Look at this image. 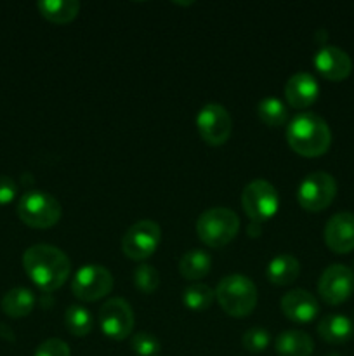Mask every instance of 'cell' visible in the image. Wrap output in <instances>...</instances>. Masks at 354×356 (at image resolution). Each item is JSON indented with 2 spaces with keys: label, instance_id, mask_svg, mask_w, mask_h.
I'll use <instances>...</instances> for the list:
<instances>
[{
  "label": "cell",
  "instance_id": "1",
  "mask_svg": "<svg viewBox=\"0 0 354 356\" xmlns=\"http://www.w3.org/2000/svg\"><path fill=\"white\" fill-rule=\"evenodd\" d=\"M23 268L30 280L44 292H54L66 282L71 270L69 257L49 243H37L23 254Z\"/></svg>",
  "mask_w": 354,
  "mask_h": 356
},
{
  "label": "cell",
  "instance_id": "2",
  "mask_svg": "<svg viewBox=\"0 0 354 356\" xmlns=\"http://www.w3.org/2000/svg\"><path fill=\"white\" fill-rule=\"evenodd\" d=\"M287 143L297 155L305 159H316L328 152L332 145V131L319 115H295L287 127Z\"/></svg>",
  "mask_w": 354,
  "mask_h": 356
},
{
  "label": "cell",
  "instance_id": "3",
  "mask_svg": "<svg viewBox=\"0 0 354 356\" xmlns=\"http://www.w3.org/2000/svg\"><path fill=\"white\" fill-rule=\"evenodd\" d=\"M215 299L229 316L243 318L255 309L259 294H257L255 284L248 277L235 273L228 275L219 282L215 289Z\"/></svg>",
  "mask_w": 354,
  "mask_h": 356
},
{
  "label": "cell",
  "instance_id": "4",
  "mask_svg": "<svg viewBox=\"0 0 354 356\" xmlns=\"http://www.w3.org/2000/svg\"><path fill=\"white\" fill-rule=\"evenodd\" d=\"M239 232V218L228 207H212L196 221V233L205 245L222 249L235 240Z\"/></svg>",
  "mask_w": 354,
  "mask_h": 356
},
{
  "label": "cell",
  "instance_id": "5",
  "mask_svg": "<svg viewBox=\"0 0 354 356\" xmlns=\"http://www.w3.org/2000/svg\"><path fill=\"white\" fill-rule=\"evenodd\" d=\"M61 214V204L45 191H28L17 204V216L21 221L35 229L52 228L59 222Z\"/></svg>",
  "mask_w": 354,
  "mask_h": 356
},
{
  "label": "cell",
  "instance_id": "6",
  "mask_svg": "<svg viewBox=\"0 0 354 356\" xmlns=\"http://www.w3.org/2000/svg\"><path fill=\"white\" fill-rule=\"evenodd\" d=\"M242 207L252 222H264L273 218L280 207L278 191L269 181L253 179L243 188Z\"/></svg>",
  "mask_w": 354,
  "mask_h": 356
},
{
  "label": "cell",
  "instance_id": "7",
  "mask_svg": "<svg viewBox=\"0 0 354 356\" xmlns=\"http://www.w3.org/2000/svg\"><path fill=\"white\" fill-rule=\"evenodd\" d=\"M162 242V228L151 219L134 222L121 236V250L132 261H146L151 257Z\"/></svg>",
  "mask_w": 354,
  "mask_h": 356
},
{
  "label": "cell",
  "instance_id": "8",
  "mask_svg": "<svg viewBox=\"0 0 354 356\" xmlns=\"http://www.w3.org/2000/svg\"><path fill=\"white\" fill-rule=\"evenodd\" d=\"M113 289V275L101 264H85L75 273L71 292L83 302H94L106 298Z\"/></svg>",
  "mask_w": 354,
  "mask_h": 356
},
{
  "label": "cell",
  "instance_id": "9",
  "mask_svg": "<svg viewBox=\"0 0 354 356\" xmlns=\"http://www.w3.org/2000/svg\"><path fill=\"white\" fill-rule=\"evenodd\" d=\"M337 195V183L328 172H312L302 179L297 190V200L309 212L325 211Z\"/></svg>",
  "mask_w": 354,
  "mask_h": 356
},
{
  "label": "cell",
  "instance_id": "10",
  "mask_svg": "<svg viewBox=\"0 0 354 356\" xmlns=\"http://www.w3.org/2000/svg\"><path fill=\"white\" fill-rule=\"evenodd\" d=\"M135 316L130 305L121 298H111L101 306L99 327L106 337L124 341L134 332Z\"/></svg>",
  "mask_w": 354,
  "mask_h": 356
},
{
  "label": "cell",
  "instance_id": "11",
  "mask_svg": "<svg viewBox=\"0 0 354 356\" xmlns=\"http://www.w3.org/2000/svg\"><path fill=\"white\" fill-rule=\"evenodd\" d=\"M200 138L210 146H222L228 143L233 132V118L222 104H205L196 117Z\"/></svg>",
  "mask_w": 354,
  "mask_h": 356
},
{
  "label": "cell",
  "instance_id": "12",
  "mask_svg": "<svg viewBox=\"0 0 354 356\" xmlns=\"http://www.w3.org/2000/svg\"><path fill=\"white\" fill-rule=\"evenodd\" d=\"M318 292L326 305H342L354 292V271L344 264H332L319 277Z\"/></svg>",
  "mask_w": 354,
  "mask_h": 356
},
{
  "label": "cell",
  "instance_id": "13",
  "mask_svg": "<svg viewBox=\"0 0 354 356\" xmlns=\"http://www.w3.org/2000/svg\"><path fill=\"white\" fill-rule=\"evenodd\" d=\"M325 243L335 254L354 250V214L339 212L332 216L325 226Z\"/></svg>",
  "mask_w": 354,
  "mask_h": 356
},
{
  "label": "cell",
  "instance_id": "14",
  "mask_svg": "<svg viewBox=\"0 0 354 356\" xmlns=\"http://www.w3.org/2000/svg\"><path fill=\"white\" fill-rule=\"evenodd\" d=\"M314 66L319 75L332 82H340L353 72V61L349 54L335 45H326L319 49L314 56Z\"/></svg>",
  "mask_w": 354,
  "mask_h": 356
},
{
  "label": "cell",
  "instance_id": "15",
  "mask_svg": "<svg viewBox=\"0 0 354 356\" xmlns=\"http://www.w3.org/2000/svg\"><path fill=\"white\" fill-rule=\"evenodd\" d=\"M281 312L295 323H309L318 316L319 306L314 296L305 289H294L281 298Z\"/></svg>",
  "mask_w": 354,
  "mask_h": 356
},
{
  "label": "cell",
  "instance_id": "16",
  "mask_svg": "<svg viewBox=\"0 0 354 356\" xmlns=\"http://www.w3.org/2000/svg\"><path fill=\"white\" fill-rule=\"evenodd\" d=\"M319 86L314 76L307 72H298L292 75L285 83V99L295 110H304L316 103Z\"/></svg>",
  "mask_w": 354,
  "mask_h": 356
},
{
  "label": "cell",
  "instance_id": "17",
  "mask_svg": "<svg viewBox=\"0 0 354 356\" xmlns=\"http://www.w3.org/2000/svg\"><path fill=\"white\" fill-rule=\"evenodd\" d=\"M266 275L271 284L280 285V287L292 285L301 275V263L297 257L290 256V254H281L269 261Z\"/></svg>",
  "mask_w": 354,
  "mask_h": 356
},
{
  "label": "cell",
  "instance_id": "18",
  "mask_svg": "<svg viewBox=\"0 0 354 356\" xmlns=\"http://www.w3.org/2000/svg\"><path fill=\"white\" fill-rule=\"evenodd\" d=\"M353 322L344 315H328L318 323L319 337L330 344L347 343L353 337Z\"/></svg>",
  "mask_w": 354,
  "mask_h": 356
},
{
  "label": "cell",
  "instance_id": "19",
  "mask_svg": "<svg viewBox=\"0 0 354 356\" xmlns=\"http://www.w3.org/2000/svg\"><path fill=\"white\" fill-rule=\"evenodd\" d=\"M35 301L37 299H35V294L30 289L16 287L3 294L0 306H2V312L10 318H23V316H28L33 312Z\"/></svg>",
  "mask_w": 354,
  "mask_h": 356
},
{
  "label": "cell",
  "instance_id": "20",
  "mask_svg": "<svg viewBox=\"0 0 354 356\" xmlns=\"http://www.w3.org/2000/svg\"><path fill=\"white\" fill-rule=\"evenodd\" d=\"M276 351L280 356H311L314 343L302 330H285L276 337Z\"/></svg>",
  "mask_w": 354,
  "mask_h": 356
},
{
  "label": "cell",
  "instance_id": "21",
  "mask_svg": "<svg viewBox=\"0 0 354 356\" xmlns=\"http://www.w3.org/2000/svg\"><path fill=\"white\" fill-rule=\"evenodd\" d=\"M212 257L201 249H191L184 252L179 259V273L191 282L201 280L210 273Z\"/></svg>",
  "mask_w": 354,
  "mask_h": 356
},
{
  "label": "cell",
  "instance_id": "22",
  "mask_svg": "<svg viewBox=\"0 0 354 356\" xmlns=\"http://www.w3.org/2000/svg\"><path fill=\"white\" fill-rule=\"evenodd\" d=\"M42 16L54 24H68L78 16L80 2L76 0H42L37 3Z\"/></svg>",
  "mask_w": 354,
  "mask_h": 356
},
{
  "label": "cell",
  "instance_id": "23",
  "mask_svg": "<svg viewBox=\"0 0 354 356\" xmlns=\"http://www.w3.org/2000/svg\"><path fill=\"white\" fill-rule=\"evenodd\" d=\"M65 327L71 336L85 337L94 329V318L85 306L71 305L65 312Z\"/></svg>",
  "mask_w": 354,
  "mask_h": 356
},
{
  "label": "cell",
  "instance_id": "24",
  "mask_svg": "<svg viewBox=\"0 0 354 356\" xmlns=\"http://www.w3.org/2000/svg\"><path fill=\"white\" fill-rule=\"evenodd\" d=\"M257 115L267 127H280V125L287 124L288 108L278 97L267 96L257 104Z\"/></svg>",
  "mask_w": 354,
  "mask_h": 356
},
{
  "label": "cell",
  "instance_id": "25",
  "mask_svg": "<svg viewBox=\"0 0 354 356\" xmlns=\"http://www.w3.org/2000/svg\"><path fill=\"white\" fill-rule=\"evenodd\" d=\"M215 299V291L205 284H191L184 289L183 302L191 312H205L212 306Z\"/></svg>",
  "mask_w": 354,
  "mask_h": 356
},
{
  "label": "cell",
  "instance_id": "26",
  "mask_svg": "<svg viewBox=\"0 0 354 356\" xmlns=\"http://www.w3.org/2000/svg\"><path fill=\"white\" fill-rule=\"evenodd\" d=\"M134 285L142 294H153L160 287V273L151 264H139L134 270Z\"/></svg>",
  "mask_w": 354,
  "mask_h": 356
},
{
  "label": "cell",
  "instance_id": "27",
  "mask_svg": "<svg viewBox=\"0 0 354 356\" xmlns=\"http://www.w3.org/2000/svg\"><path fill=\"white\" fill-rule=\"evenodd\" d=\"M271 343V336L266 329H260V327H252V329L246 330L242 337V344L246 351L250 353H262L267 350Z\"/></svg>",
  "mask_w": 354,
  "mask_h": 356
},
{
  "label": "cell",
  "instance_id": "28",
  "mask_svg": "<svg viewBox=\"0 0 354 356\" xmlns=\"http://www.w3.org/2000/svg\"><path fill=\"white\" fill-rule=\"evenodd\" d=\"M130 346L134 353L139 356H158L160 350H162L160 341L149 332L134 334L130 339Z\"/></svg>",
  "mask_w": 354,
  "mask_h": 356
},
{
  "label": "cell",
  "instance_id": "29",
  "mask_svg": "<svg viewBox=\"0 0 354 356\" xmlns=\"http://www.w3.org/2000/svg\"><path fill=\"white\" fill-rule=\"evenodd\" d=\"M33 356H71V351L65 341L47 339L37 348Z\"/></svg>",
  "mask_w": 354,
  "mask_h": 356
},
{
  "label": "cell",
  "instance_id": "30",
  "mask_svg": "<svg viewBox=\"0 0 354 356\" xmlns=\"http://www.w3.org/2000/svg\"><path fill=\"white\" fill-rule=\"evenodd\" d=\"M17 186L12 177L0 176V205H7L16 198Z\"/></svg>",
  "mask_w": 354,
  "mask_h": 356
},
{
  "label": "cell",
  "instance_id": "31",
  "mask_svg": "<svg viewBox=\"0 0 354 356\" xmlns=\"http://www.w3.org/2000/svg\"><path fill=\"white\" fill-rule=\"evenodd\" d=\"M260 232H262V228H260L259 222H252V225H250L248 233H250V236H252V238H255V236H259Z\"/></svg>",
  "mask_w": 354,
  "mask_h": 356
}]
</instances>
